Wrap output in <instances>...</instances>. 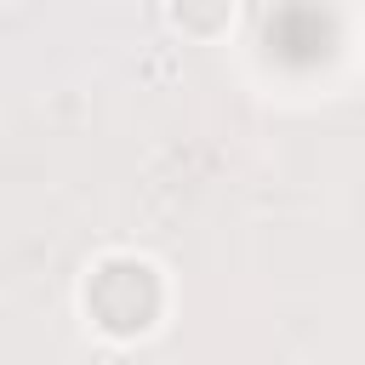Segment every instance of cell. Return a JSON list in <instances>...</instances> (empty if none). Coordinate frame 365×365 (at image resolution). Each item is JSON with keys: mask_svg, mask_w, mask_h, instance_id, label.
I'll list each match as a JSON object with an SVG mask.
<instances>
[{"mask_svg": "<svg viewBox=\"0 0 365 365\" xmlns=\"http://www.w3.org/2000/svg\"><path fill=\"white\" fill-rule=\"evenodd\" d=\"M160 23L177 29L182 40L211 46V40H222V34L240 23V6H234V0H171V6H160Z\"/></svg>", "mask_w": 365, "mask_h": 365, "instance_id": "2", "label": "cell"}, {"mask_svg": "<svg viewBox=\"0 0 365 365\" xmlns=\"http://www.w3.org/2000/svg\"><path fill=\"white\" fill-rule=\"evenodd\" d=\"M171 314V279L148 251H103L80 274V319L103 342H143Z\"/></svg>", "mask_w": 365, "mask_h": 365, "instance_id": "1", "label": "cell"}]
</instances>
